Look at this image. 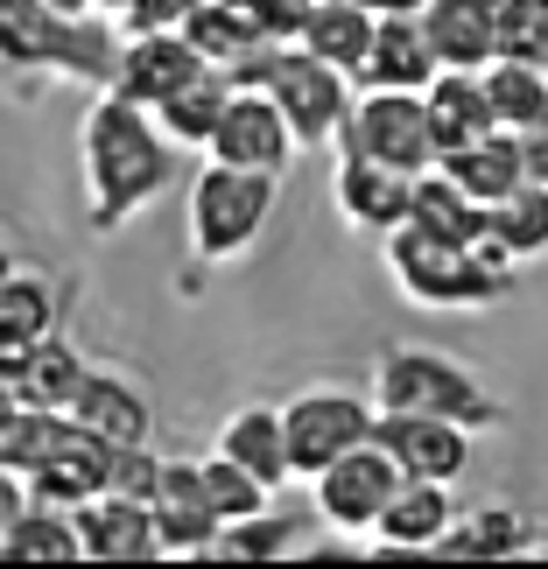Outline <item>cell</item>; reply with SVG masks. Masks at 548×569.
Listing matches in <instances>:
<instances>
[{
    "label": "cell",
    "mask_w": 548,
    "mask_h": 569,
    "mask_svg": "<svg viewBox=\"0 0 548 569\" xmlns=\"http://www.w3.org/2000/svg\"><path fill=\"white\" fill-rule=\"evenodd\" d=\"M78 177H84V218L92 232H120L134 211L177 183V134L156 106L127 99L120 84H99L78 127Z\"/></svg>",
    "instance_id": "obj_1"
},
{
    "label": "cell",
    "mask_w": 548,
    "mask_h": 569,
    "mask_svg": "<svg viewBox=\"0 0 548 569\" xmlns=\"http://www.w3.org/2000/svg\"><path fill=\"white\" fill-rule=\"evenodd\" d=\"M514 268L486 239V247H457V239H436L422 226H393L387 232V274L415 310H492V302L514 296Z\"/></svg>",
    "instance_id": "obj_2"
},
{
    "label": "cell",
    "mask_w": 548,
    "mask_h": 569,
    "mask_svg": "<svg viewBox=\"0 0 548 569\" xmlns=\"http://www.w3.org/2000/svg\"><path fill=\"white\" fill-rule=\"evenodd\" d=\"M8 21V71L29 78H71V84H113L127 29L113 14H57L50 0H0Z\"/></svg>",
    "instance_id": "obj_3"
},
{
    "label": "cell",
    "mask_w": 548,
    "mask_h": 569,
    "mask_svg": "<svg viewBox=\"0 0 548 569\" xmlns=\"http://www.w3.org/2000/svg\"><path fill=\"white\" fill-rule=\"evenodd\" d=\"M275 183L268 169H239V162H205L190 177L183 197V232H190V260L197 268H226V260L253 253V239L275 218Z\"/></svg>",
    "instance_id": "obj_4"
},
{
    "label": "cell",
    "mask_w": 548,
    "mask_h": 569,
    "mask_svg": "<svg viewBox=\"0 0 548 569\" xmlns=\"http://www.w3.org/2000/svg\"><path fill=\"white\" fill-rule=\"evenodd\" d=\"M232 78L239 84H268L302 148H331L345 134V120H352V99H359V78L338 71L331 57L302 50V42L296 50L289 42H260L247 63H232Z\"/></svg>",
    "instance_id": "obj_5"
},
{
    "label": "cell",
    "mask_w": 548,
    "mask_h": 569,
    "mask_svg": "<svg viewBox=\"0 0 548 569\" xmlns=\"http://www.w3.org/2000/svg\"><path fill=\"white\" fill-rule=\"evenodd\" d=\"M372 401L408 408V415H450V422H465V429H499L507 422V408L492 401V387L478 380L471 366H457L444 352H422V345L380 352V366H372Z\"/></svg>",
    "instance_id": "obj_6"
},
{
    "label": "cell",
    "mask_w": 548,
    "mask_h": 569,
    "mask_svg": "<svg viewBox=\"0 0 548 569\" xmlns=\"http://www.w3.org/2000/svg\"><path fill=\"white\" fill-rule=\"evenodd\" d=\"M338 148L393 162V169H408V177L436 169L444 162V141H436V120H429V92H372V84H359Z\"/></svg>",
    "instance_id": "obj_7"
},
{
    "label": "cell",
    "mask_w": 548,
    "mask_h": 569,
    "mask_svg": "<svg viewBox=\"0 0 548 569\" xmlns=\"http://www.w3.org/2000/svg\"><path fill=\"white\" fill-rule=\"evenodd\" d=\"M408 486V471L393 465V450L380 443V436H366L359 450H345L338 465H323L310 478V492H317V520L331 535H372L380 528V513H387V499Z\"/></svg>",
    "instance_id": "obj_8"
},
{
    "label": "cell",
    "mask_w": 548,
    "mask_h": 569,
    "mask_svg": "<svg viewBox=\"0 0 548 569\" xmlns=\"http://www.w3.org/2000/svg\"><path fill=\"white\" fill-rule=\"evenodd\" d=\"M281 422H289V465L296 478H317L323 465H338L345 450H359L372 422H380V401L372 393H352V387H302L289 408H281Z\"/></svg>",
    "instance_id": "obj_9"
},
{
    "label": "cell",
    "mask_w": 548,
    "mask_h": 569,
    "mask_svg": "<svg viewBox=\"0 0 548 569\" xmlns=\"http://www.w3.org/2000/svg\"><path fill=\"white\" fill-rule=\"evenodd\" d=\"M296 148H302V141H296L289 113H281V99L268 92V84H239L205 156H218V162H239V169H268V177H281V169H296Z\"/></svg>",
    "instance_id": "obj_10"
},
{
    "label": "cell",
    "mask_w": 548,
    "mask_h": 569,
    "mask_svg": "<svg viewBox=\"0 0 548 569\" xmlns=\"http://www.w3.org/2000/svg\"><path fill=\"white\" fill-rule=\"evenodd\" d=\"M372 436L393 450V465L408 478H436V486H457V478L471 471V436L465 422H450V415H408V408H380V422Z\"/></svg>",
    "instance_id": "obj_11"
},
{
    "label": "cell",
    "mask_w": 548,
    "mask_h": 569,
    "mask_svg": "<svg viewBox=\"0 0 548 569\" xmlns=\"http://www.w3.org/2000/svg\"><path fill=\"white\" fill-rule=\"evenodd\" d=\"M84 352L63 331L36 338V345H8L0 352V380H8V408H63L71 415L78 387H84Z\"/></svg>",
    "instance_id": "obj_12"
},
{
    "label": "cell",
    "mask_w": 548,
    "mask_h": 569,
    "mask_svg": "<svg viewBox=\"0 0 548 569\" xmlns=\"http://www.w3.org/2000/svg\"><path fill=\"white\" fill-rule=\"evenodd\" d=\"M331 197H338V218L359 232H393L408 226V204H415V177L393 162H372V156H352L338 148V169H331Z\"/></svg>",
    "instance_id": "obj_13"
},
{
    "label": "cell",
    "mask_w": 548,
    "mask_h": 569,
    "mask_svg": "<svg viewBox=\"0 0 548 569\" xmlns=\"http://www.w3.org/2000/svg\"><path fill=\"white\" fill-rule=\"evenodd\" d=\"M78 535H84V562H156L162 556L156 499L99 492V499L78 507Z\"/></svg>",
    "instance_id": "obj_14"
},
{
    "label": "cell",
    "mask_w": 548,
    "mask_h": 569,
    "mask_svg": "<svg viewBox=\"0 0 548 569\" xmlns=\"http://www.w3.org/2000/svg\"><path fill=\"white\" fill-rule=\"evenodd\" d=\"M205 50L183 36V29H141V36H127L120 42V71H113V84L127 99H141V106H162L169 92H183V84L205 71Z\"/></svg>",
    "instance_id": "obj_15"
},
{
    "label": "cell",
    "mask_w": 548,
    "mask_h": 569,
    "mask_svg": "<svg viewBox=\"0 0 548 569\" xmlns=\"http://www.w3.org/2000/svg\"><path fill=\"white\" fill-rule=\"evenodd\" d=\"M436 78H444V57H436L422 14H380V36H372V50L359 63V84H372V92H429Z\"/></svg>",
    "instance_id": "obj_16"
},
{
    "label": "cell",
    "mask_w": 548,
    "mask_h": 569,
    "mask_svg": "<svg viewBox=\"0 0 548 569\" xmlns=\"http://www.w3.org/2000/svg\"><path fill=\"white\" fill-rule=\"evenodd\" d=\"M0 556H8V562H84L78 507L29 499L14 486V507H8V520H0Z\"/></svg>",
    "instance_id": "obj_17"
},
{
    "label": "cell",
    "mask_w": 548,
    "mask_h": 569,
    "mask_svg": "<svg viewBox=\"0 0 548 569\" xmlns=\"http://www.w3.org/2000/svg\"><path fill=\"white\" fill-rule=\"evenodd\" d=\"M450 528H457L450 486H436V478H408V486L387 499L380 528H372L366 541H380V549H408V556H429V549H444V541H450Z\"/></svg>",
    "instance_id": "obj_18"
},
{
    "label": "cell",
    "mask_w": 548,
    "mask_h": 569,
    "mask_svg": "<svg viewBox=\"0 0 548 569\" xmlns=\"http://www.w3.org/2000/svg\"><path fill=\"white\" fill-rule=\"evenodd\" d=\"M71 422H78L84 436H99V443L127 450V443H148L156 415H148V401H141L134 380L99 373V366H92V373H84V387H78V401H71Z\"/></svg>",
    "instance_id": "obj_19"
},
{
    "label": "cell",
    "mask_w": 548,
    "mask_h": 569,
    "mask_svg": "<svg viewBox=\"0 0 548 569\" xmlns=\"http://www.w3.org/2000/svg\"><path fill=\"white\" fill-rule=\"evenodd\" d=\"M408 226H422V232H436V239H457V247H486V239H492V204H478V197L457 183L444 162H436V169H422V177H415Z\"/></svg>",
    "instance_id": "obj_20"
},
{
    "label": "cell",
    "mask_w": 548,
    "mask_h": 569,
    "mask_svg": "<svg viewBox=\"0 0 548 569\" xmlns=\"http://www.w3.org/2000/svg\"><path fill=\"white\" fill-rule=\"evenodd\" d=\"M422 29L436 42V57H444V71H486V63L499 57L492 0H429Z\"/></svg>",
    "instance_id": "obj_21"
},
{
    "label": "cell",
    "mask_w": 548,
    "mask_h": 569,
    "mask_svg": "<svg viewBox=\"0 0 548 569\" xmlns=\"http://www.w3.org/2000/svg\"><path fill=\"white\" fill-rule=\"evenodd\" d=\"M106 486H113V443H99V436H84V429H71V443L36 478H21L29 499H57V507H84V499H99Z\"/></svg>",
    "instance_id": "obj_22"
},
{
    "label": "cell",
    "mask_w": 548,
    "mask_h": 569,
    "mask_svg": "<svg viewBox=\"0 0 548 569\" xmlns=\"http://www.w3.org/2000/svg\"><path fill=\"white\" fill-rule=\"evenodd\" d=\"M429 120H436L444 156H450V148H471V141L499 134V106H492L486 71H444V78H436L429 84Z\"/></svg>",
    "instance_id": "obj_23"
},
{
    "label": "cell",
    "mask_w": 548,
    "mask_h": 569,
    "mask_svg": "<svg viewBox=\"0 0 548 569\" xmlns=\"http://www.w3.org/2000/svg\"><path fill=\"white\" fill-rule=\"evenodd\" d=\"M63 310H71V289H63L57 274L14 268L8 289H0V352H8V345H36V338L63 331Z\"/></svg>",
    "instance_id": "obj_24"
},
{
    "label": "cell",
    "mask_w": 548,
    "mask_h": 569,
    "mask_svg": "<svg viewBox=\"0 0 548 569\" xmlns=\"http://www.w3.org/2000/svg\"><path fill=\"white\" fill-rule=\"evenodd\" d=\"M218 450L239 457L253 478H268L275 492L296 478V465H289V422H281V408H239V415H226V422H218Z\"/></svg>",
    "instance_id": "obj_25"
},
{
    "label": "cell",
    "mask_w": 548,
    "mask_h": 569,
    "mask_svg": "<svg viewBox=\"0 0 548 569\" xmlns=\"http://www.w3.org/2000/svg\"><path fill=\"white\" fill-rule=\"evenodd\" d=\"M444 169L478 197V204H507V197L528 183V162H520V134H514V127H499V134L471 141V148H450Z\"/></svg>",
    "instance_id": "obj_26"
},
{
    "label": "cell",
    "mask_w": 548,
    "mask_h": 569,
    "mask_svg": "<svg viewBox=\"0 0 548 569\" xmlns=\"http://www.w3.org/2000/svg\"><path fill=\"white\" fill-rule=\"evenodd\" d=\"M71 429L78 422L63 408H8L0 415V471H8V486L36 478L63 443H71Z\"/></svg>",
    "instance_id": "obj_27"
},
{
    "label": "cell",
    "mask_w": 548,
    "mask_h": 569,
    "mask_svg": "<svg viewBox=\"0 0 548 569\" xmlns=\"http://www.w3.org/2000/svg\"><path fill=\"white\" fill-rule=\"evenodd\" d=\"M232 92H239V78L226 71V63H205L183 92H169L156 113H162V127L177 134V148H211V134H218V120H226V106H232Z\"/></svg>",
    "instance_id": "obj_28"
},
{
    "label": "cell",
    "mask_w": 548,
    "mask_h": 569,
    "mask_svg": "<svg viewBox=\"0 0 548 569\" xmlns=\"http://www.w3.org/2000/svg\"><path fill=\"white\" fill-rule=\"evenodd\" d=\"M372 36H380V14L359 8V0H317L310 14H302V50H317V57H331L338 71H352L359 78V63L372 50Z\"/></svg>",
    "instance_id": "obj_29"
},
{
    "label": "cell",
    "mask_w": 548,
    "mask_h": 569,
    "mask_svg": "<svg viewBox=\"0 0 548 569\" xmlns=\"http://www.w3.org/2000/svg\"><path fill=\"white\" fill-rule=\"evenodd\" d=\"M486 84H492L499 127L528 134V127L548 120V63H541V57H492V63H486Z\"/></svg>",
    "instance_id": "obj_30"
},
{
    "label": "cell",
    "mask_w": 548,
    "mask_h": 569,
    "mask_svg": "<svg viewBox=\"0 0 548 569\" xmlns=\"http://www.w3.org/2000/svg\"><path fill=\"white\" fill-rule=\"evenodd\" d=\"M520 549H535V520L514 507H478L457 513V528L436 556H520Z\"/></svg>",
    "instance_id": "obj_31"
},
{
    "label": "cell",
    "mask_w": 548,
    "mask_h": 569,
    "mask_svg": "<svg viewBox=\"0 0 548 569\" xmlns=\"http://www.w3.org/2000/svg\"><path fill=\"white\" fill-rule=\"evenodd\" d=\"M492 247L507 260L548 253V183H520L507 204H492Z\"/></svg>",
    "instance_id": "obj_32"
},
{
    "label": "cell",
    "mask_w": 548,
    "mask_h": 569,
    "mask_svg": "<svg viewBox=\"0 0 548 569\" xmlns=\"http://www.w3.org/2000/svg\"><path fill=\"white\" fill-rule=\"evenodd\" d=\"M162 520V556H218L226 541V513L211 499H156Z\"/></svg>",
    "instance_id": "obj_33"
},
{
    "label": "cell",
    "mask_w": 548,
    "mask_h": 569,
    "mask_svg": "<svg viewBox=\"0 0 548 569\" xmlns=\"http://www.w3.org/2000/svg\"><path fill=\"white\" fill-rule=\"evenodd\" d=\"M205 486H211V507L226 513V520H247V513H260V507H275V486L268 478H253L239 457H226V450H211L205 457Z\"/></svg>",
    "instance_id": "obj_34"
},
{
    "label": "cell",
    "mask_w": 548,
    "mask_h": 569,
    "mask_svg": "<svg viewBox=\"0 0 548 569\" xmlns=\"http://www.w3.org/2000/svg\"><path fill=\"white\" fill-rule=\"evenodd\" d=\"M289 549H296V520L281 513V507H260L247 520H226V541H218V556H247V562L289 556Z\"/></svg>",
    "instance_id": "obj_35"
},
{
    "label": "cell",
    "mask_w": 548,
    "mask_h": 569,
    "mask_svg": "<svg viewBox=\"0 0 548 569\" xmlns=\"http://www.w3.org/2000/svg\"><path fill=\"white\" fill-rule=\"evenodd\" d=\"M499 57H541L548 63V0H492Z\"/></svg>",
    "instance_id": "obj_36"
},
{
    "label": "cell",
    "mask_w": 548,
    "mask_h": 569,
    "mask_svg": "<svg viewBox=\"0 0 548 569\" xmlns=\"http://www.w3.org/2000/svg\"><path fill=\"white\" fill-rule=\"evenodd\" d=\"M162 471H169V457H156V443H127V450H113V486L106 492L162 499Z\"/></svg>",
    "instance_id": "obj_37"
},
{
    "label": "cell",
    "mask_w": 548,
    "mask_h": 569,
    "mask_svg": "<svg viewBox=\"0 0 548 569\" xmlns=\"http://www.w3.org/2000/svg\"><path fill=\"white\" fill-rule=\"evenodd\" d=\"M205 8V0H127L120 8V29L141 36V29H183V21Z\"/></svg>",
    "instance_id": "obj_38"
},
{
    "label": "cell",
    "mask_w": 548,
    "mask_h": 569,
    "mask_svg": "<svg viewBox=\"0 0 548 569\" xmlns=\"http://www.w3.org/2000/svg\"><path fill=\"white\" fill-rule=\"evenodd\" d=\"M520 162H528V183H548V120L520 134Z\"/></svg>",
    "instance_id": "obj_39"
},
{
    "label": "cell",
    "mask_w": 548,
    "mask_h": 569,
    "mask_svg": "<svg viewBox=\"0 0 548 569\" xmlns=\"http://www.w3.org/2000/svg\"><path fill=\"white\" fill-rule=\"evenodd\" d=\"M359 8H372V14H422L429 0H359Z\"/></svg>",
    "instance_id": "obj_40"
},
{
    "label": "cell",
    "mask_w": 548,
    "mask_h": 569,
    "mask_svg": "<svg viewBox=\"0 0 548 569\" xmlns=\"http://www.w3.org/2000/svg\"><path fill=\"white\" fill-rule=\"evenodd\" d=\"M57 14H99V0H50Z\"/></svg>",
    "instance_id": "obj_41"
},
{
    "label": "cell",
    "mask_w": 548,
    "mask_h": 569,
    "mask_svg": "<svg viewBox=\"0 0 548 569\" xmlns=\"http://www.w3.org/2000/svg\"><path fill=\"white\" fill-rule=\"evenodd\" d=\"M120 8H127V0H99V14H113V21H120Z\"/></svg>",
    "instance_id": "obj_42"
}]
</instances>
